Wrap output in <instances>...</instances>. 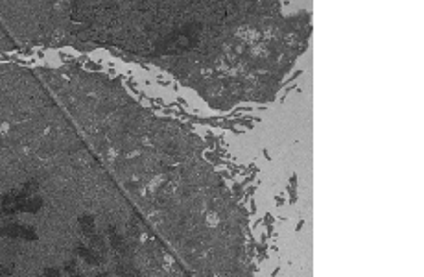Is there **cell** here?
<instances>
[{"label": "cell", "instance_id": "3", "mask_svg": "<svg viewBox=\"0 0 424 277\" xmlns=\"http://www.w3.org/2000/svg\"><path fill=\"white\" fill-rule=\"evenodd\" d=\"M79 228H81V231H83L87 237L94 235V218H92L91 214H83V216L79 218Z\"/></svg>", "mask_w": 424, "mask_h": 277}, {"label": "cell", "instance_id": "5", "mask_svg": "<svg viewBox=\"0 0 424 277\" xmlns=\"http://www.w3.org/2000/svg\"><path fill=\"white\" fill-rule=\"evenodd\" d=\"M109 238H111V244H113V248L115 249H120V251H124V242H122V238L118 237V233L115 231V229H109Z\"/></svg>", "mask_w": 424, "mask_h": 277}, {"label": "cell", "instance_id": "4", "mask_svg": "<svg viewBox=\"0 0 424 277\" xmlns=\"http://www.w3.org/2000/svg\"><path fill=\"white\" fill-rule=\"evenodd\" d=\"M116 274H118L120 277H140L137 272L133 270V266H127V264H120V266H116Z\"/></svg>", "mask_w": 424, "mask_h": 277}, {"label": "cell", "instance_id": "6", "mask_svg": "<svg viewBox=\"0 0 424 277\" xmlns=\"http://www.w3.org/2000/svg\"><path fill=\"white\" fill-rule=\"evenodd\" d=\"M44 277H63L59 268H46L44 270Z\"/></svg>", "mask_w": 424, "mask_h": 277}, {"label": "cell", "instance_id": "2", "mask_svg": "<svg viewBox=\"0 0 424 277\" xmlns=\"http://www.w3.org/2000/svg\"><path fill=\"white\" fill-rule=\"evenodd\" d=\"M76 253L83 261H87L89 264H92V266H98V264L102 263V255L98 253V251H94L92 248H87V246H83V244H77L76 246Z\"/></svg>", "mask_w": 424, "mask_h": 277}, {"label": "cell", "instance_id": "8", "mask_svg": "<svg viewBox=\"0 0 424 277\" xmlns=\"http://www.w3.org/2000/svg\"><path fill=\"white\" fill-rule=\"evenodd\" d=\"M9 274H11V268H6L0 264V276H9Z\"/></svg>", "mask_w": 424, "mask_h": 277}, {"label": "cell", "instance_id": "7", "mask_svg": "<svg viewBox=\"0 0 424 277\" xmlns=\"http://www.w3.org/2000/svg\"><path fill=\"white\" fill-rule=\"evenodd\" d=\"M65 270L69 272L70 276H74V274H77V264L74 261H69V263L65 264Z\"/></svg>", "mask_w": 424, "mask_h": 277}, {"label": "cell", "instance_id": "1", "mask_svg": "<svg viewBox=\"0 0 424 277\" xmlns=\"http://www.w3.org/2000/svg\"><path fill=\"white\" fill-rule=\"evenodd\" d=\"M0 235L2 237H11V238H21V240H35L37 238L35 229L30 228V226H22V224L6 226V228L0 229Z\"/></svg>", "mask_w": 424, "mask_h": 277}]
</instances>
